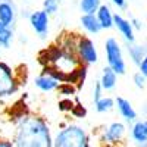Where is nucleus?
Instances as JSON below:
<instances>
[{"instance_id":"obj_11","label":"nucleus","mask_w":147,"mask_h":147,"mask_svg":"<svg viewBox=\"0 0 147 147\" xmlns=\"http://www.w3.org/2000/svg\"><path fill=\"white\" fill-rule=\"evenodd\" d=\"M15 13H16L15 7L10 2H7V0H2L0 2V22L5 27L12 28V25L15 22Z\"/></svg>"},{"instance_id":"obj_27","label":"nucleus","mask_w":147,"mask_h":147,"mask_svg":"<svg viewBox=\"0 0 147 147\" xmlns=\"http://www.w3.org/2000/svg\"><path fill=\"white\" fill-rule=\"evenodd\" d=\"M112 3H113L118 9H125V7H127V0H112Z\"/></svg>"},{"instance_id":"obj_10","label":"nucleus","mask_w":147,"mask_h":147,"mask_svg":"<svg viewBox=\"0 0 147 147\" xmlns=\"http://www.w3.org/2000/svg\"><path fill=\"white\" fill-rule=\"evenodd\" d=\"M34 85H35L38 90H41V91H44V93H49V91L57 90L59 82H57L53 77L49 75V74L41 72L40 75H37V77L34 78Z\"/></svg>"},{"instance_id":"obj_9","label":"nucleus","mask_w":147,"mask_h":147,"mask_svg":"<svg viewBox=\"0 0 147 147\" xmlns=\"http://www.w3.org/2000/svg\"><path fill=\"white\" fill-rule=\"evenodd\" d=\"M115 106L118 107L119 115L124 118L127 122H136L137 121V110L134 109V106L131 105V102L125 97H116L115 99Z\"/></svg>"},{"instance_id":"obj_30","label":"nucleus","mask_w":147,"mask_h":147,"mask_svg":"<svg viewBox=\"0 0 147 147\" xmlns=\"http://www.w3.org/2000/svg\"><path fill=\"white\" fill-rule=\"evenodd\" d=\"M3 28H5V25H3V24H2V22H0V32H2V31H3Z\"/></svg>"},{"instance_id":"obj_8","label":"nucleus","mask_w":147,"mask_h":147,"mask_svg":"<svg viewBox=\"0 0 147 147\" xmlns=\"http://www.w3.org/2000/svg\"><path fill=\"white\" fill-rule=\"evenodd\" d=\"M113 27H116V30L119 31V34L124 37V40L128 44H132L136 40V35H134V28L131 25L129 19H127L125 16H122L121 13H115L113 15Z\"/></svg>"},{"instance_id":"obj_16","label":"nucleus","mask_w":147,"mask_h":147,"mask_svg":"<svg viewBox=\"0 0 147 147\" xmlns=\"http://www.w3.org/2000/svg\"><path fill=\"white\" fill-rule=\"evenodd\" d=\"M128 55H129V59L134 65H140L141 60L144 59V56L147 55V47L146 46H141V44H128Z\"/></svg>"},{"instance_id":"obj_6","label":"nucleus","mask_w":147,"mask_h":147,"mask_svg":"<svg viewBox=\"0 0 147 147\" xmlns=\"http://www.w3.org/2000/svg\"><path fill=\"white\" fill-rule=\"evenodd\" d=\"M125 125L122 122H112L110 125H107L102 134V141L106 146H116L118 143L122 141L125 136Z\"/></svg>"},{"instance_id":"obj_7","label":"nucleus","mask_w":147,"mask_h":147,"mask_svg":"<svg viewBox=\"0 0 147 147\" xmlns=\"http://www.w3.org/2000/svg\"><path fill=\"white\" fill-rule=\"evenodd\" d=\"M30 24L34 32L40 37V38H46V35L49 32V24H50V18L46 12L41 10H35L30 15Z\"/></svg>"},{"instance_id":"obj_23","label":"nucleus","mask_w":147,"mask_h":147,"mask_svg":"<svg viewBox=\"0 0 147 147\" xmlns=\"http://www.w3.org/2000/svg\"><path fill=\"white\" fill-rule=\"evenodd\" d=\"M75 118H85V115H87V109H85L80 102H75V106H74V109H72V112H71Z\"/></svg>"},{"instance_id":"obj_14","label":"nucleus","mask_w":147,"mask_h":147,"mask_svg":"<svg viewBox=\"0 0 147 147\" xmlns=\"http://www.w3.org/2000/svg\"><path fill=\"white\" fill-rule=\"evenodd\" d=\"M100 85H102V88L103 91H110V90H113L116 87V82H118V75L110 69L109 66H105L103 71H102V77L99 80Z\"/></svg>"},{"instance_id":"obj_18","label":"nucleus","mask_w":147,"mask_h":147,"mask_svg":"<svg viewBox=\"0 0 147 147\" xmlns=\"http://www.w3.org/2000/svg\"><path fill=\"white\" fill-rule=\"evenodd\" d=\"M77 91H78V87L71 82H62L57 87V93L62 96V99H72L74 96H77Z\"/></svg>"},{"instance_id":"obj_21","label":"nucleus","mask_w":147,"mask_h":147,"mask_svg":"<svg viewBox=\"0 0 147 147\" xmlns=\"http://www.w3.org/2000/svg\"><path fill=\"white\" fill-rule=\"evenodd\" d=\"M43 10L46 12L49 16L55 15L56 12L59 10V2H57V0H44V2H43Z\"/></svg>"},{"instance_id":"obj_24","label":"nucleus","mask_w":147,"mask_h":147,"mask_svg":"<svg viewBox=\"0 0 147 147\" xmlns=\"http://www.w3.org/2000/svg\"><path fill=\"white\" fill-rule=\"evenodd\" d=\"M132 81H134V85H136L137 88H144V87H146V81H147V80L141 75L140 72H136V74L132 75Z\"/></svg>"},{"instance_id":"obj_5","label":"nucleus","mask_w":147,"mask_h":147,"mask_svg":"<svg viewBox=\"0 0 147 147\" xmlns=\"http://www.w3.org/2000/svg\"><path fill=\"white\" fill-rule=\"evenodd\" d=\"M77 56L80 59V62L85 66L94 65L99 62V53L94 41L87 35H78L77 40Z\"/></svg>"},{"instance_id":"obj_26","label":"nucleus","mask_w":147,"mask_h":147,"mask_svg":"<svg viewBox=\"0 0 147 147\" xmlns=\"http://www.w3.org/2000/svg\"><path fill=\"white\" fill-rule=\"evenodd\" d=\"M138 72L147 80V55L144 56V59L141 60V63L138 65Z\"/></svg>"},{"instance_id":"obj_22","label":"nucleus","mask_w":147,"mask_h":147,"mask_svg":"<svg viewBox=\"0 0 147 147\" xmlns=\"http://www.w3.org/2000/svg\"><path fill=\"white\" fill-rule=\"evenodd\" d=\"M74 106H75V102H74L72 99H60L59 103H57L59 110H60V112H65V113L72 112Z\"/></svg>"},{"instance_id":"obj_20","label":"nucleus","mask_w":147,"mask_h":147,"mask_svg":"<svg viewBox=\"0 0 147 147\" xmlns=\"http://www.w3.org/2000/svg\"><path fill=\"white\" fill-rule=\"evenodd\" d=\"M12 41H13V30L5 27L3 31L0 32V47L2 49H9Z\"/></svg>"},{"instance_id":"obj_13","label":"nucleus","mask_w":147,"mask_h":147,"mask_svg":"<svg viewBox=\"0 0 147 147\" xmlns=\"http://www.w3.org/2000/svg\"><path fill=\"white\" fill-rule=\"evenodd\" d=\"M131 138L137 144L147 143V121H136L131 127Z\"/></svg>"},{"instance_id":"obj_12","label":"nucleus","mask_w":147,"mask_h":147,"mask_svg":"<svg viewBox=\"0 0 147 147\" xmlns=\"http://www.w3.org/2000/svg\"><path fill=\"white\" fill-rule=\"evenodd\" d=\"M113 12L110 10L107 5H100V7L96 12V18L99 21L102 30H110L113 28Z\"/></svg>"},{"instance_id":"obj_25","label":"nucleus","mask_w":147,"mask_h":147,"mask_svg":"<svg viewBox=\"0 0 147 147\" xmlns=\"http://www.w3.org/2000/svg\"><path fill=\"white\" fill-rule=\"evenodd\" d=\"M102 97H103V88H102L100 82L97 81V82L94 84V88H93V100H94V103H96L97 100H100Z\"/></svg>"},{"instance_id":"obj_31","label":"nucleus","mask_w":147,"mask_h":147,"mask_svg":"<svg viewBox=\"0 0 147 147\" xmlns=\"http://www.w3.org/2000/svg\"><path fill=\"white\" fill-rule=\"evenodd\" d=\"M138 147H147V143H144V144H138Z\"/></svg>"},{"instance_id":"obj_29","label":"nucleus","mask_w":147,"mask_h":147,"mask_svg":"<svg viewBox=\"0 0 147 147\" xmlns=\"http://www.w3.org/2000/svg\"><path fill=\"white\" fill-rule=\"evenodd\" d=\"M0 147H13V144H12V140L0 137Z\"/></svg>"},{"instance_id":"obj_2","label":"nucleus","mask_w":147,"mask_h":147,"mask_svg":"<svg viewBox=\"0 0 147 147\" xmlns=\"http://www.w3.org/2000/svg\"><path fill=\"white\" fill-rule=\"evenodd\" d=\"M53 147H91L90 136L81 125L68 124L53 137Z\"/></svg>"},{"instance_id":"obj_4","label":"nucleus","mask_w":147,"mask_h":147,"mask_svg":"<svg viewBox=\"0 0 147 147\" xmlns=\"http://www.w3.org/2000/svg\"><path fill=\"white\" fill-rule=\"evenodd\" d=\"M19 90V81L10 65L0 60V100L15 96Z\"/></svg>"},{"instance_id":"obj_32","label":"nucleus","mask_w":147,"mask_h":147,"mask_svg":"<svg viewBox=\"0 0 147 147\" xmlns=\"http://www.w3.org/2000/svg\"><path fill=\"white\" fill-rule=\"evenodd\" d=\"M57 2H59V3H60V0H57Z\"/></svg>"},{"instance_id":"obj_28","label":"nucleus","mask_w":147,"mask_h":147,"mask_svg":"<svg viewBox=\"0 0 147 147\" xmlns=\"http://www.w3.org/2000/svg\"><path fill=\"white\" fill-rule=\"evenodd\" d=\"M129 22H131V25H132L134 30H141V22H140V19H137V18H131Z\"/></svg>"},{"instance_id":"obj_15","label":"nucleus","mask_w":147,"mask_h":147,"mask_svg":"<svg viewBox=\"0 0 147 147\" xmlns=\"http://www.w3.org/2000/svg\"><path fill=\"white\" fill-rule=\"evenodd\" d=\"M80 22H81V27L88 34H99L102 31V27L99 21H97L96 15H81Z\"/></svg>"},{"instance_id":"obj_19","label":"nucleus","mask_w":147,"mask_h":147,"mask_svg":"<svg viewBox=\"0 0 147 147\" xmlns=\"http://www.w3.org/2000/svg\"><path fill=\"white\" fill-rule=\"evenodd\" d=\"M94 106H96V110L99 113H106V112H109V110H112L115 107V100L112 99V97L103 96L100 100H97L94 103Z\"/></svg>"},{"instance_id":"obj_3","label":"nucleus","mask_w":147,"mask_h":147,"mask_svg":"<svg viewBox=\"0 0 147 147\" xmlns=\"http://www.w3.org/2000/svg\"><path fill=\"white\" fill-rule=\"evenodd\" d=\"M105 53H106V62L107 66L112 69L116 75H124L127 72V63H125V57L122 47L119 41L113 37L106 40L105 43Z\"/></svg>"},{"instance_id":"obj_1","label":"nucleus","mask_w":147,"mask_h":147,"mask_svg":"<svg viewBox=\"0 0 147 147\" xmlns=\"http://www.w3.org/2000/svg\"><path fill=\"white\" fill-rule=\"evenodd\" d=\"M12 144L13 147H53L50 127L38 115H22L16 124Z\"/></svg>"},{"instance_id":"obj_17","label":"nucleus","mask_w":147,"mask_h":147,"mask_svg":"<svg viewBox=\"0 0 147 147\" xmlns=\"http://www.w3.org/2000/svg\"><path fill=\"white\" fill-rule=\"evenodd\" d=\"M102 0H80V9L82 15H96Z\"/></svg>"}]
</instances>
